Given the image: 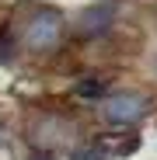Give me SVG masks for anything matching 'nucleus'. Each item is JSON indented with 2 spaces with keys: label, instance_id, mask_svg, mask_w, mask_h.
<instances>
[{
  "label": "nucleus",
  "instance_id": "5",
  "mask_svg": "<svg viewBox=\"0 0 157 160\" xmlns=\"http://www.w3.org/2000/svg\"><path fill=\"white\" fill-rule=\"evenodd\" d=\"M70 160H105V153H101V150H98V146H94V150H91V153H73V157H70Z\"/></svg>",
  "mask_w": 157,
  "mask_h": 160
},
{
  "label": "nucleus",
  "instance_id": "3",
  "mask_svg": "<svg viewBox=\"0 0 157 160\" xmlns=\"http://www.w3.org/2000/svg\"><path fill=\"white\" fill-rule=\"evenodd\" d=\"M112 18H115L112 4H94V7H87L81 18H77V32L81 35H98V32H105L112 24Z\"/></svg>",
  "mask_w": 157,
  "mask_h": 160
},
{
  "label": "nucleus",
  "instance_id": "1",
  "mask_svg": "<svg viewBox=\"0 0 157 160\" xmlns=\"http://www.w3.org/2000/svg\"><path fill=\"white\" fill-rule=\"evenodd\" d=\"M147 112V98L133 94V91H119L105 101V118L115 122V125H126V122H140Z\"/></svg>",
  "mask_w": 157,
  "mask_h": 160
},
{
  "label": "nucleus",
  "instance_id": "2",
  "mask_svg": "<svg viewBox=\"0 0 157 160\" xmlns=\"http://www.w3.org/2000/svg\"><path fill=\"white\" fill-rule=\"evenodd\" d=\"M60 35H63V21H60V14L56 11H42V14H35V21L28 24V45L39 52H45V49H52L60 42Z\"/></svg>",
  "mask_w": 157,
  "mask_h": 160
},
{
  "label": "nucleus",
  "instance_id": "4",
  "mask_svg": "<svg viewBox=\"0 0 157 160\" xmlns=\"http://www.w3.org/2000/svg\"><path fill=\"white\" fill-rule=\"evenodd\" d=\"M77 94H81V98H101L105 94V84H101V80H81V84H77Z\"/></svg>",
  "mask_w": 157,
  "mask_h": 160
},
{
  "label": "nucleus",
  "instance_id": "6",
  "mask_svg": "<svg viewBox=\"0 0 157 160\" xmlns=\"http://www.w3.org/2000/svg\"><path fill=\"white\" fill-rule=\"evenodd\" d=\"M11 59V42H0V63Z\"/></svg>",
  "mask_w": 157,
  "mask_h": 160
}]
</instances>
